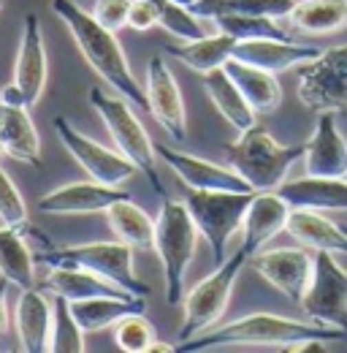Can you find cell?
Wrapping results in <instances>:
<instances>
[{"mask_svg":"<svg viewBox=\"0 0 347 353\" xmlns=\"http://www.w3.org/2000/svg\"><path fill=\"white\" fill-rule=\"evenodd\" d=\"M304 340H347L345 329L317 321H296L274 312H250L228 323H217L198 337L179 345V351H212V348H291Z\"/></svg>","mask_w":347,"mask_h":353,"instance_id":"obj_1","label":"cell"},{"mask_svg":"<svg viewBox=\"0 0 347 353\" xmlns=\"http://www.w3.org/2000/svg\"><path fill=\"white\" fill-rule=\"evenodd\" d=\"M52 11L68 28L71 39L76 41L79 52L85 54L90 68L103 82H109L120 95H125L133 106H141L144 112H149L147 90L141 88V82L133 77L128 54H125V49L120 44L117 33L103 28L90 11H85L74 0H52Z\"/></svg>","mask_w":347,"mask_h":353,"instance_id":"obj_2","label":"cell"},{"mask_svg":"<svg viewBox=\"0 0 347 353\" xmlns=\"http://www.w3.org/2000/svg\"><path fill=\"white\" fill-rule=\"evenodd\" d=\"M87 95H90V106L103 120L114 147L144 174V179L152 185V190L163 199L166 190H163L160 169H158V150H155L147 128L141 125V120L136 117L130 101L125 95H109L103 88H90Z\"/></svg>","mask_w":347,"mask_h":353,"instance_id":"obj_3","label":"cell"},{"mask_svg":"<svg viewBox=\"0 0 347 353\" xmlns=\"http://www.w3.org/2000/svg\"><path fill=\"white\" fill-rule=\"evenodd\" d=\"M222 155L236 174L253 185V190H277L288 179L291 166L304 158V144L288 147L266 128L253 125L239 133V139L231 141Z\"/></svg>","mask_w":347,"mask_h":353,"instance_id":"obj_4","label":"cell"},{"mask_svg":"<svg viewBox=\"0 0 347 353\" xmlns=\"http://www.w3.org/2000/svg\"><path fill=\"white\" fill-rule=\"evenodd\" d=\"M198 225L185 201H171L163 196L160 215L155 221V253L163 264L166 302L179 307L185 302V272L198 248Z\"/></svg>","mask_w":347,"mask_h":353,"instance_id":"obj_5","label":"cell"},{"mask_svg":"<svg viewBox=\"0 0 347 353\" xmlns=\"http://www.w3.org/2000/svg\"><path fill=\"white\" fill-rule=\"evenodd\" d=\"M133 248L114 239V242H87V245H65V248H49L36 256V261L46 266H85L90 272L106 277L109 283L120 285L123 291L136 296H149L152 288L136 274L133 269Z\"/></svg>","mask_w":347,"mask_h":353,"instance_id":"obj_6","label":"cell"},{"mask_svg":"<svg viewBox=\"0 0 347 353\" xmlns=\"http://www.w3.org/2000/svg\"><path fill=\"white\" fill-rule=\"evenodd\" d=\"M247 261H250V253L244 248H239L233 256H228L222 264H217V269L209 277H204L201 283H196L190 288V294L185 296V321L176 334L179 343L198 337L201 332L212 329L222 321L228 302H231V294H233V285H236V277L247 266Z\"/></svg>","mask_w":347,"mask_h":353,"instance_id":"obj_7","label":"cell"},{"mask_svg":"<svg viewBox=\"0 0 347 353\" xmlns=\"http://www.w3.org/2000/svg\"><path fill=\"white\" fill-rule=\"evenodd\" d=\"M255 193L258 190H247V193H239V190H190L185 196V204H187L193 221L212 250L215 266L228 259L225 256L228 239L242 228L247 207H250Z\"/></svg>","mask_w":347,"mask_h":353,"instance_id":"obj_8","label":"cell"},{"mask_svg":"<svg viewBox=\"0 0 347 353\" xmlns=\"http://www.w3.org/2000/svg\"><path fill=\"white\" fill-rule=\"evenodd\" d=\"M299 98L312 112H347V46L323 49L299 71Z\"/></svg>","mask_w":347,"mask_h":353,"instance_id":"obj_9","label":"cell"},{"mask_svg":"<svg viewBox=\"0 0 347 353\" xmlns=\"http://www.w3.org/2000/svg\"><path fill=\"white\" fill-rule=\"evenodd\" d=\"M299 305L306 318L347 332V269L337 264L334 253L317 250L312 280Z\"/></svg>","mask_w":347,"mask_h":353,"instance_id":"obj_10","label":"cell"},{"mask_svg":"<svg viewBox=\"0 0 347 353\" xmlns=\"http://www.w3.org/2000/svg\"><path fill=\"white\" fill-rule=\"evenodd\" d=\"M54 131L60 136L63 147L85 169L90 179H98V182H106V185H123L125 179H130L138 172L120 150H109L101 141L76 131V125H71L68 117H63V114L54 117Z\"/></svg>","mask_w":347,"mask_h":353,"instance_id":"obj_11","label":"cell"},{"mask_svg":"<svg viewBox=\"0 0 347 353\" xmlns=\"http://www.w3.org/2000/svg\"><path fill=\"white\" fill-rule=\"evenodd\" d=\"M247 264L282 296H288L291 302H302L304 291L312 280L315 256L302 248H274L258 250L255 256H250Z\"/></svg>","mask_w":347,"mask_h":353,"instance_id":"obj_12","label":"cell"},{"mask_svg":"<svg viewBox=\"0 0 347 353\" xmlns=\"http://www.w3.org/2000/svg\"><path fill=\"white\" fill-rule=\"evenodd\" d=\"M147 101L149 114L158 120V125L171 136L174 141H185L187 136V117H185V101L171 74L169 63L160 54H152L147 63Z\"/></svg>","mask_w":347,"mask_h":353,"instance_id":"obj_13","label":"cell"},{"mask_svg":"<svg viewBox=\"0 0 347 353\" xmlns=\"http://www.w3.org/2000/svg\"><path fill=\"white\" fill-rule=\"evenodd\" d=\"M130 193L123 190L120 185H106V182H98V179H87V182H68V185H60L54 190H49L46 196L39 199V212L46 215H95V212H103L120 201V199H128Z\"/></svg>","mask_w":347,"mask_h":353,"instance_id":"obj_14","label":"cell"},{"mask_svg":"<svg viewBox=\"0 0 347 353\" xmlns=\"http://www.w3.org/2000/svg\"><path fill=\"white\" fill-rule=\"evenodd\" d=\"M158 155L166 161V166L179 176V182H185L190 190H239L247 193L253 190V185L242 174H236L233 169H225L215 161L190 155V152H179L171 147H160Z\"/></svg>","mask_w":347,"mask_h":353,"instance_id":"obj_15","label":"cell"},{"mask_svg":"<svg viewBox=\"0 0 347 353\" xmlns=\"http://www.w3.org/2000/svg\"><path fill=\"white\" fill-rule=\"evenodd\" d=\"M52 323H54V305L52 296L39 285L22 288L17 310H14V329L19 340V351L49 353L52 345Z\"/></svg>","mask_w":347,"mask_h":353,"instance_id":"obj_16","label":"cell"},{"mask_svg":"<svg viewBox=\"0 0 347 353\" xmlns=\"http://www.w3.org/2000/svg\"><path fill=\"white\" fill-rule=\"evenodd\" d=\"M46 74H49V63H46V46H43V30L41 19L30 11L22 19V39H19V52H17V65H14V79L28 103H39L46 88Z\"/></svg>","mask_w":347,"mask_h":353,"instance_id":"obj_17","label":"cell"},{"mask_svg":"<svg viewBox=\"0 0 347 353\" xmlns=\"http://www.w3.org/2000/svg\"><path fill=\"white\" fill-rule=\"evenodd\" d=\"M304 166L312 176L347 174V141L334 123V112H320L315 133L304 141Z\"/></svg>","mask_w":347,"mask_h":353,"instance_id":"obj_18","label":"cell"},{"mask_svg":"<svg viewBox=\"0 0 347 353\" xmlns=\"http://www.w3.org/2000/svg\"><path fill=\"white\" fill-rule=\"evenodd\" d=\"M323 49L315 44H296L291 39H255V41H236L233 46V60L258 65L263 71L282 74L296 65L312 63Z\"/></svg>","mask_w":347,"mask_h":353,"instance_id":"obj_19","label":"cell"},{"mask_svg":"<svg viewBox=\"0 0 347 353\" xmlns=\"http://www.w3.org/2000/svg\"><path fill=\"white\" fill-rule=\"evenodd\" d=\"M291 204L277 193V190H258L247 207V215L242 223V234H244V242L242 248L255 256L260 248L277 236L280 231H285L288 218H291Z\"/></svg>","mask_w":347,"mask_h":353,"instance_id":"obj_20","label":"cell"},{"mask_svg":"<svg viewBox=\"0 0 347 353\" xmlns=\"http://www.w3.org/2000/svg\"><path fill=\"white\" fill-rule=\"evenodd\" d=\"M277 193L291 204V210H347V179L342 176L306 174L302 179H285L277 188Z\"/></svg>","mask_w":347,"mask_h":353,"instance_id":"obj_21","label":"cell"},{"mask_svg":"<svg viewBox=\"0 0 347 353\" xmlns=\"http://www.w3.org/2000/svg\"><path fill=\"white\" fill-rule=\"evenodd\" d=\"M46 294L65 296L68 302L92 299V296H125L120 285L109 283L106 277L90 272L85 266H49V272L36 283Z\"/></svg>","mask_w":347,"mask_h":353,"instance_id":"obj_22","label":"cell"},{"mask_svg":"<svg viewBox=\"0 0 347 353\" xmlns=\"http://www.w3.org/2000/svg\"><path fill=\"white\" fill-rule=\"evenodd\" d=\"M0 141L6 147V155L28 163L33 169H41V139L36 131V123L28 112V106H8L0 101Z\"/></svg>","mask_w":347,"mask_h":353,"instance_id":"obj_23","label":"cell"},{"mask_svg":"<svg viewBox=\"0 0 347 353\" xmlns=\"http://www.w3.org/2000/svg\"><path fill=\"white\" fill-rule=\"evenodd\" d=\"M285 231L309 250H326L334 256H347V231L323 218L317 210H293Z\"/></svg>","mask_w":347,"mask_h":353,"instance_id":"obj_24","label":"cell"},{"mask_svg":"<svg viewBox=\"0 0 347 353\" xmlns=\"http://www.w3.org/2000/svg\"><path fill=\"white\" fill-rule=\"evenodd\" d=\"M222 68L236 82V88L242 90V95L255 109V114H271V112L280 109V103H282V85L277 82V74L263 71V68L250 65V63H242V60H233V57Z\"/></svg>","mask_w":347,"mask_h":353,"instance_id":"obj_25","label":"cell"},{"mask_svg":"<svg viewBox=\"0 0 347 353\" xmlns=\"http://www.w3.org/2000/svg\"><path fill=\"white\" fill-rule=\"evenodd\" d=\"M147 299L125 294V296H92V299H79L71 302V312L76 315L79 326L85 332H103V329H114L117 321H123L130 312H144Z\"/></svg>","mask_w":347,"mask_h":353,"instance_id":"obj_26","label":"cell"},{"mask_svg":"<svg viewBox=\"0 0 347 353\" xmlns=\"http://www.w3.org/2000/svg\"><path fill=\"white\" fill-rule=\"evenodd\" d=\"M204 90L228 125H233L239 133L255 125V109L247 103V98L242 95V90L236 88V82L228 77L225 68L204 74Z\"/></svg>","mask_w":347,"mask_h":353,"instance_id":"obj_27","label":"cell"},{"mask_svg":"<svg viewBox=\"0 0 347 353\" xmlns=\"http://www.w3.org/2000/svg\"><path fill=\"white\" fill-rule=\"evenodd\" d=\"M236 39L228 33H217V36H201L196 41H182V44H166L163 52L176 57L182 65L198 71V74H209L215 68H222L231 54H233Z\"/></svg>","mask_w":347,"mask_h":353,"instance_id":"obj_28","label":"cell"},{"mask_svg":"<svg viewBox=\"0 0 347 353\" xmlns=\"http://www.w3.org/2000/svg\"><path fill=\"white\" fill-rule=\"evenodd\" d=\"M0 277L19 291L36 285V253L14 225H0Z\"/></svg>","mask_w":347,"mask_h":353,"instance_id":"obj_29","label":"cell"},{"mask_svg":"<svg viewBox=\"0 0 347 353\" xmlns=\"http://www.w3.org/2000/svg\"><path fill=\"white\" fill-rule=\"evenodd\" d=\"M288 22L309 36H331L347 28V0H299L288 11Z\"/></svg>","mask_w":347,"mask_h":353,"instance_id":"obj_30","label":"cell"},{"mask_svg":"<svg viewBox=\"0 0 347 353\" xmlns=\"http://www.w3.org/2000/svg\"><path fill=\"white\" fill-rule=\"evenodd\" d=\"M106 221L117 239L130 245L133 250H155V221L130 196L114 201L106 210Z\"/></svg>","mask_w":347,"mask_h":353,"instance_id":"obj_31","label":"cell"},{"mask_svg":"<svg viewBox=\"0 0 347 353\" xmlns=\"http://www.w3.org/2000/svg\"><path fill=\"white\" fill-rule=\"evenodd\" d=\"M296 0H196L190 6V11L196 17H228V14H263V17H288V11L293 8Z\"/></svg>","mask_w":347,"mask_h":353,"instance_id":"obj_32","label":"cell"},{"mask_svg":"<svg viewBox=\"0 0 347 353\" xmlns=\"http://www.w3.org/2000/svg\"><path fill=\"white\" fill-rule=\"evenodd\" d=\"M54 323H52V345L49 353H85V329L71 312V302L65 296L52 294Z\"/></svg>","mask_w":347,"mask_h":353,"instance_id":"obj_33","label":"cell"},{"mask_svg":"<svg viewBox=\"0 0 347 353\" xmlns=\"http://www.w3.org/2000/svg\"><path fill=\"white\" fill-rule=\"evenodd\" d=\"M220 33L233 36L236 41H255V39H288V33L277 25L274 17H263V14H228V17H217L212 19Z\"/></svg>","mask_w":347,"mask_h":353,"instance_id":"obj_34","label":"cell"},{"mask_svg":"<svg viewBox=\"0 0 347 353\" xmlns=\"http://www.w3.org/2000/svg\"><path fill=\"white\" fill-rule=\"evenodd\" d=\"M114 343L125 353H149L158 343V332L144 318V312H130L114 323Z\"/></svg>","mask_w":347,"mask_h":353,"instance_id":"obj_35","label":"cell"},{"mask_svg":"<svg viewBox=\"0 0 347 353\" xmlns=\"http://www.w3.org/2000/svg\"><path fill=\"white\" fill-rule=\"evenodd\" d=\"M158 14H160V28L166 33H171L179 41H196L204 33V25L198 22V17L190 11V6H182L176 0H155Z\"/></svg>","mask_w":347,"mask_h":353,"instance_id":"obj_36","label":"cell"},{"mask_svg":"<svg viewBox=\"0 0 347 353\" xmlns=\"http://www.w3.org/2000/svg\"><path fill=\"white\" fill-rule=\"evenodd\" d=\"M0 223L14 225V228L28 223V204H25L17 182L3 172V166H0Z\"/></svg>","mask_w":347,"mask_h":353,"instance_id":"obj_37","label":"cell"},{"mask_svg":"<svg viewBox=\"0 0 347 353\" xmlns=\"http://www.w3.org/2000/svg\"><path fill=\"white\" fill-rule=\"evenodd\" d=\"M130 6H133V0H95V6H92L90 14H92L103 28L120 33L123 28H128Z\"/></svg>","mask_w":347,"mask_h":353,"instance_id":"obj_38","label":"cell"},{"mask_svg":"<svg viewBox=\"0 0 347 353\" xmlns=\"http://www.w3.org/2000/svg\"><path fill=\"white\" fill-rule=\"evenodd\" d=\"M128 28L136 33H149L152 28H160V14H158L155 0H133Z\"/></svg>","mask_w":347,"mask_h":353,"instance_id":"obj_39","label":"cell"},{"mask_svg":"<svg viewBox=\"0 0 347 353\" xmlns=\"http://www.w3.org/2000/svg\"><path fill=\"white\" fill-rule=\"evenodd\" d=\"M0 101L8 103V106H30L28 98H25V92H22V88L17 82H11V85H6V88L0 90Z\"/></svg>","mask_w":347,"mask_h":353,"instance_id":"obj_40","label":"cell"},{"mask_svg":"<svg viewBox=\"0 0 347 353\" xmlns=\"http://www.w3.org/2000/svg\"><path fill=\"white\" fill-rule=\"evenodd\" d=\"M8 280L6 277H0V337L6 334V329H8V307H6V294H8Z\"/></svg>","mask_w":347,"mask_h":353,"instance_id":"obj_41","label":"cell"},{"mask_svg":"<svg viewBox=\"0 0 347 353\" xmlns=\"http://www.w3.org/2000/svg\"><path fill=\"white\" fill-rule=\"evenodd\" d=\"M291 353H326V340H304L288 348Z\"/></svg>","mask_w":347,"mask_h":353,"instance_id":"obj_42","label":"cell"},{"mask_svg":"<svg viewBox=\"0 0 347 353\" xmlns=\"http://www.w3.org/2000/svg\"><path fill=\"white\" fill-rule=\"evenodd\" d=\"M174 348L171 345H163V343H160V340H158V343H155V345H152V351L149 353H171Z\"/></svg>","mask_w":347,"mask_h":353,"instance_id":"obj_43","label":"cell"},{"mask_svg":"<svg viewBox=\"0 0 347 353\" xmlns=\"http://www.w3.org/2000/svg\"><path fill=\"white\" fill-rule=\"evenodd\" d=\"M176 3H182V6H193L196 0H176Z\"/></svg>","mask_w":347,"mask_h":353,"instance_id":"obj_44","label":"cell"},{"mask_svg":"<svg viewBox=\"0 0 347 353\" xmlns=\"http://www.w3.org/2000/svg\"><path fill=\"white\" fill-rule=\"evenodd\" d=\"M3 155H6V147H3V141H0V158H3Z\"/></svg>","mask_w":347,"mask_h":353,"instance_id":"obj_45","label":"cell"},{"mask_svg":"<svg viewBox=\"0 0 347 353\" xmlns=\"http://www.w3.org/2000/svg\"><path fill=\"white\" fill-rule=\"evenodd\" d=\"M0 8H3V0H0Z\"/></svg>","mask_w":347,"mask_h":353,"instance_id":"obj_46","label":"cell"},{"mask_svg":"<svg viewBox=\"0 0 347 353\" xmlns=\"http://www.w3.org/2000/svg\"><path fill=\"white\" fill-rule=\"evenodd\" d=\"M345 231H347V225H345Z\"/></svg>","mask_w":347,"mask_h":353,"instance_id":"obj_47","label":"cell"},{"mask_svg":"<svg viewBox=\"0 0 347 353\" xmlns=\"http://www.w3.org/2000/svg\"><path fill=\"white\" fill-rule=\"evenodd\" d=\"M345 179H347V174H345Z\"/></svg>","mask_w":347,"mask_h":353,"instance_id":"obj_48","label":"cell"}]
</instances>
